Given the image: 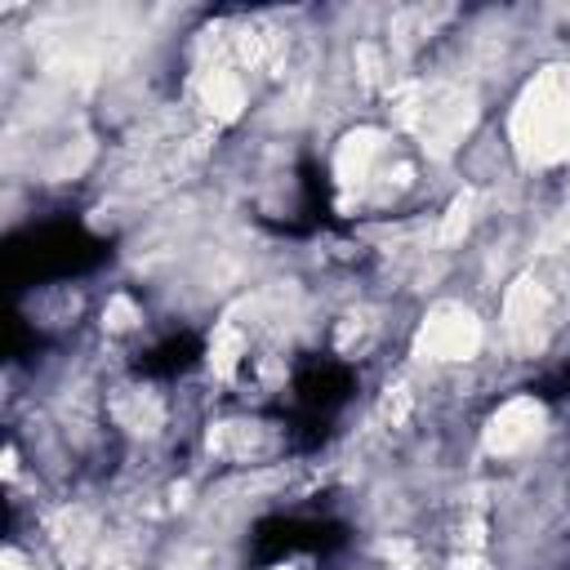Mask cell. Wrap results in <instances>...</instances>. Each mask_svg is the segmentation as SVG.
I'll use <instances>...</instances> for the list:
<instances>
[{"instance_id":"2","label":"cell","mask_w":570,"mask_h":570,"mask_svg":"<svg viewBox=\"0 0 570 570\" xmlns=\"http://www.w3.org/2000/svg\"><path fill=\"white\" fill-rule=\"evenodd\" d=\"M476 352H481V321L463 303H436L414 334V356L423 361H468Z\"/></svg>"},{"instance_id":"3","label":"cell","mask_w":570,"mask_h":570,"mask_svg":"<svg viewBox=\"0 0 570 570\" xmlns=\"http://www.w3.org/2000/svg\"><path fill=\"white\" fill-rule=\"evenodd\" d=\"M476 107H472V94L454 89V85H441L432 94H419V111H414V129L423 134V147L432 156H445L472 125Z\"/></svg>"},{"instance_id":"7","label":"cell","mask_w":570,"mask_h":570,"mask_svg":"<svg viewBox=\"0 0 570 570\" xmlns=\"http://www.w3.org/2000/svg\"><path fill=\"white\" fill-rule=\"evenodd\" d=\"M200 102H205V111H209L214 120H236L240 107H245V85H240V76L227 71V67L205 71V80H200Z\"/></svg>"},{"instance_id":"1","label":"cell","mask_w":570,"mask_h":570,"mask_svg":"<svg viewBox=\"0 0 570 570\" xmlns=\"http://www.w3.org/2000/svg\"><path fill=\"white\" fill-rule=\"evenodd\" d=\"M508 134L521 165L530 169H548L570 156V67L557 62L525 80Z\"/></svg>"},{"instance_id":"4","label":"cell","mask_w":570,"mask_h":570,"mask_svg":"<svg viewBox=\"0 0 570 570\" xmlns=\"http://www.w3.org/2000/svg\"><path fill=\"white\" fill-rule=\"evenodd\" d=\"M539 432H543V405H539L534 396H512V401H503V405L490 414L481 441H485L490 454L508 459V454H521L525 445H534Z\"/></svg>"},{"instance_id":"6","label":"cell","mask_w":570,"mask_h":570,"mask_svg":"<svg viewBox=\"0 0 570 570\" xmlns=\"http://www.w3.org/2000/svg\"><path fill=\"white\" fill-rule=\"evenodd\" d=\"M379 151H383V134H379V129H352V134L338 142V151H334V178H338L343 187H361V183L370 178Z\"/></svg>"},{"instance_id":"15","label":"cell","mask_w":570,"mask_h":570,"mask_svg":"<svg viewBox=\"0 0 570 570\" xmlns=\"http://www.w3.org/2000/svg\"><path fill=\"white\" fill-rule=\"evenodd\" d=\"M0 570H27V561H22V552H13V548H4V557H0Z\"/></svg>"},{"instance_id":"9","label":"cell","mask_w":570,"mask_h":570,"mask_svg":"<svg viewBox=\"0 0 570 570\" xmlns=\"http://www.w3.org/2000/svg\"><path fill=\"white\" fill-rule=\"evenodd\" d=\"M240 352H245V338H240L232 325H223V330L214 334V343H209V370H214L218 379H232Z\"/></svg>"},{"instance_id":"16","label":"cell","mask_w":570,"mask_h":570,"mask_svg":"<svg viewBox=\"0 0 570 570\" xmlns=\"http://www.w3.org/2000/svg\"><path fill=\"white\" fill-rule=\"evenodd\" d=\"M481 570H485V566H481Z\"/></svg>"},{"instance_id":"10","label":"cell","mask_w":570,"mask_h":570,"mask_svg":"<svg viewBox=\"0 0 570 570\" xmlns=\"http://www.w3.org/2000/svg\"><path fill=\"white\" fill-rule=\"evenodd\" d=\"M472 209H476V191H459L454 200H450V209H445V223H441V240L450 245V240H459L463 232H468V223H472Z\"/></svg>"},{"instance_id":"8","label":"cell","mask_w":570,"mask_h":570,"mask_svg":"<svg viewBox=\"0 0 570 570\" xmlns=\"http://www.w3.org/2000/svg\"><path fill=\"white\" fill-rule=\"evenodd\" d=\"M116 419H120L129 432L151 436V432L160 428V401H156L151 392H129V396L116 401Z\"/></svg>"},{"instance_id":"11","label":"cell","mask_w":570,"mask_h":570,"mask_svg":"<svg viewBox=\"0 0 570 570\" xmlns=\"http://www.w3.org/2000/svg\"><path fill=\"white\" fill-rule=\"evenodd\" d=\"M134 321H138V307H134L125 294H116V298L107 303V312H102V325H107V330H129Z\"/></svg>"},{"instance_id":"12","label":"cell","mask_w":570,"mask_h":570,"mask_svg":"<svg viewBox=\"0 0 570 570\" xmlns=\"http://www.w3.org/2000/svg\"><path fill=\"white\" fill-rule=\"evenodd\" d=\"M379 552H383V561H392L396 570H414V548H410L405 539H387V543H379Z\"/></svg>"},{"instance_id":"13","label":"cell","mask_w":570,"mask_h":570,"mask_svg":"<svg viewBox=\"0 0 570 570\" xmlns=\"http://www.w3.org/2000/svg\"><path fill=\"white\" fill-rule=\"evenodd\" d=\"M356 62H361V76H365V80H379V76H383V62H379V53H374L370 45L356 49Z\"/></svg>"},{"instance_id":"14","label":"cell","mask_w":570,"mask_h":570,"mask_svg":"<svg viewBox=\"0 0 570 570\" xmlns=\"http://www.w3.org/2000/svg\"><path fill=\"white\" fill-rule=\"evenodd\" d=\"M405 405H410V396H405V387H392V396H387V414H392V423L405 414Z\"/></svg>"},{"instance_id":"5","label":"cell","mask_w":570,"mask_h":570,"mask_svg":"<svg viewBox=\"0 0 570 570\" xmlns=\"http://www.w3.org/2000/svg\"><path fill=\"white\" fill-rule=\"evenodd\" d=\"M543 285L534 276H521L508 285V298H503V330H508V343L517 352H534L539 347V334H543Z\"/></svg>"}]
</instances>
